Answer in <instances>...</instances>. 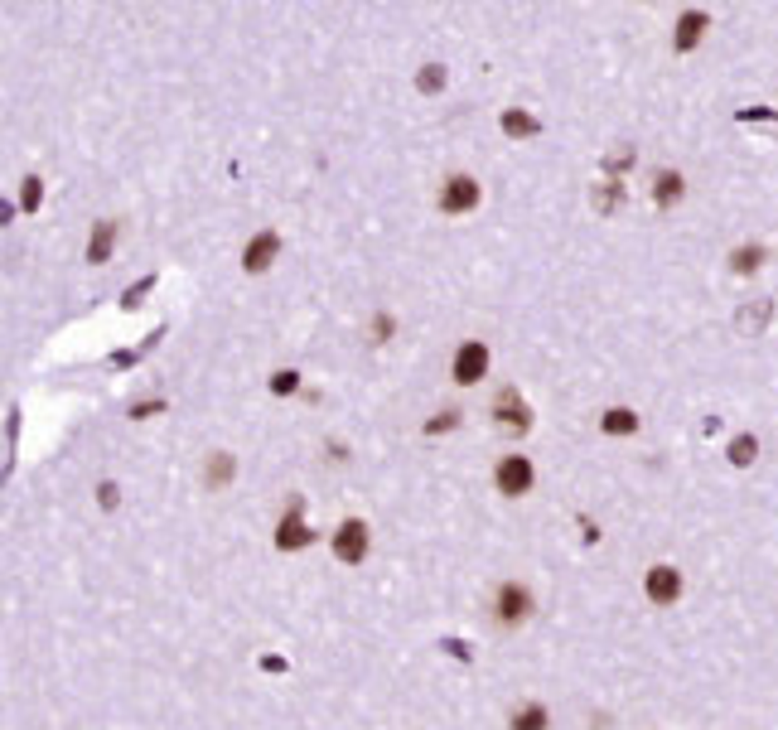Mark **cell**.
Masks as SVG:
<instances>
[{
  "mask_svg": "<svg viewBox=\"0 0 778 730\" xmlns=\"http://www.w3.org/2000/svg\"><path fill=\"white\" fill-rule=\"evenodd\" d=\"M600 431L604 435H634L638 431V412L634 406H609V412L600 416Z\"/></svg>",
  "mask_w": 778,
  "mask_h": 730,
  "instance_id": "5bb4252c",
  "label": "cell"
},
{
  "mask_svg": "<svg viewBox=\"0 0 778 730\" xmlns=\"http://www.w3.org/2000/svg\"><path fill=\"white\" fill-rule=\"evenodd\" d=\"M682 194H687V179L677 175V169H657V175H653V203H657V209L682 203Z\"/></svg>",
  "mask_w": 778,
  "mask_h": 730,
  "instance_id": "7c38bea8",
  "label": "cell"
},
{
  "mask_svg": "<svg viewBox=\"0 0 778 730\" xmlns=\"http://www.w3.org/2000/svg\"><path fill=\"white\" fill-rule=\"evenodd\" d=\"M706 29H710V15H706V10H682V15H677L672 48H677V54H691V48L706 39Z\"/></svg>",
  "mask_w": 778,
  "mask_h": 730,
  "instance_id": "30bf717a",
  "label": "cell"
},
{
  "mask_svg": "<svg viewBox=\"0 0 778 730\" xmlns=\"http://www.w3.org/2000/svg\"><path fill=\"white\" fill-rule=\"evenodd\" d=\"M498 126H503V135H513V141H532V135L541 131V122L532 112H522V107H507L503 116H498Z\"/></svg>",
  "mask_w": 778,
  "mask_h": 730,
  "instance_id": "4fadbf2b",
  "label": "cell"
},
{
  "mask_svg": "<svg viewBox=\"0 0 778 730\" xmlns=\"http://www.w3.org/2000/svg\"><path fill=\"white\" fill-rule=\"evenodd\" d=\"M271 392H276V397H291V392H300V372H295V368H281V372H271Z\"/></svg>",
  "mask_w": 778,
  "mask_h": 730,
  "instance_id": "d6986e66",
  "label": "cell"
},
{
  "mask_svg": "<svg viewBox=\"0 0 778 730\" xmlns=\"http://www.w3.org/2000/svg\"><path fill=\"white\" fill-rule=\"evenodd\" d=\"M532 609H537V600H532V590H528V585L503 581V585L494 590V619L503 624V629H517V624H528V619H532Z\"/></svg>",
  "mask_w": 778,
  "mask_h": 730,
  "instance_id": "6da1fadb",
  "label": "cell"
},
{
  "mask_svg": "<svg viewBox=\"0 0 778 730\" xmlns=\"http://www.w3.org/2000/svg\"><path fill=\"white\" fill-rule=\"evenodd\" d=\"M547 721L551 716H547V706H541V702H522L507 725H513V730H547Z\"/></svg>",
  "mask_w": 778,
  "mask_h": 730,
  "instance_id": "9a60e30c",
  "label": "cell"
},
{
  "mask_svg": "<svg viewBox=\"0 0 778 730\" xmlns=\"http://www.w3.org/2000/svg\"><path fill=\"white\" fill-rule=\"evenodd\" d=\"M155 412H165V402H141V406H131V421H150Z\"/></svg>",
  "mask_w": 778,
  "mask_h": 730,
  "instance_id": "cb8c5ba5",
  "label": "cell"
},
{
  "mask_svg": "<svg viewBox=\"0 0 778 730\" xmlns=\"http://www.w3.org/2000/svg\"><path fill=\"white\" fill-rule=\"evenodd\" d=\"M392 315H372V334H378V344H387V338H392Z\"/></svg>",
  "mask_w": 778,
  "mask_h": 730,
  "instance_id": "7402d4cb",
  "label": "cell"
},
{
  "mask_svg": "<svg viewBox=\"0 0 778 730\" xmlns=\"http://www.w3.org/2000/svg\"><path fill=\"white\" fill-rule=\"evenodd\" d=\"M488 372V344L484 338H464L460 349H454V363H450V378L460 387H474Z\"/></svg>",
  "mask_w": 778,
  "mask_h": 730,
  "instance_id": "8992f818",
  "label": "cell"
},
{
  "mask_svg": "<svg viewBox=\"0 0 778 730\" xmlns=\"http://www.w3.org/2000/svg\"><path fill=\"white\" fill-rule=\"evenodd\" d=\"M725 455H730V465H735V469H750V465L759 460V440H754V435H735Z\"/></svg>",
  "mask_w": 778,
  "mask_h": 730,
  "instance_id": "2e32d148",
  "label": "cell"
},
{
  "mask_svg": "<svg viewBox=\"0 0 778 730\" xmlns=\"http://www.w3.org/2000/svg\"><path fill=\"white\" fill-rule=\"evenodd\" d=\"M39 199H44V179H39V175H29V179H25V194H20V209H25V213H34V209H39Z\"/></svg>",
  "mask_w": 778,
  "mask_h": 730,
  "instance_id": "44dd1931",
  "label": "cell"
},
{
  "mask_svg": "<svg viewBox=\"0 0 778 730\" xmlns=\"http://www.w3.org/2000/svg\"><path fill=\"white\" fill-rule=\"evenodd\" d=\"M368 547H372V532H368V522L363 518H344L334 528V556L344 566H358L363 556H368Z\"/></svg>",
  "mask_w": 778,
  "mask_h": 730,
  "instance_id": "5b68a950",
  "label": "cell"
},
{
  "mask_svg": "<svg viewBox=\"0 0 778 730\" xmlns=\"http://www.w3.org/2000/svg\"><path fill=\"white\" fill-rule=\"evenodd\" d=\"M276 257H281V232H276V228H261V232L242 247V271H247V276H261V271L276 262Z\"/></svg>",
  "mask_w": 778,
  "mask_h": 730,
  "instance_id": "ba28073f",
  "label": "cell"
},
{
  "mask_svg": "<svg viewBox=\"0 0 778 730\" xmlns=\"http://www.w3.org/2000/svg\"><path fill=\"white\" fill-rule=\"evenodd\" d=\"M730 266L740 271V276H750V271L764 266V247H735V252H730Z\"/></svg>",
  "mask_w": 778,
  "mask_h": 730,
  "instance_id": "ac0fdd59",
  "label": "cell"
},
{
  "mask_svg": "<svg viewBox=\"0 0 778 730\" xmlns=\"http://www.w3.org/2000/svg\"><path fill=\"white\" fill-rule=\"evenodd\" d=\"M532 484H537V469H532L528 455H503L498 469H494V488H498V494L503 499H522V494H532Z\"/></svg>",
  "mask_w": 778,
  "mask_h": 730,
  "instance_id": "7a4b0ae2",
  "label": "cell"
},
{
  "mask_svg": "<svg viewBox=\"0 0 778 730\" xmlns=\"http://www.w3.org/2000/svg\"><path fill=\"white\" fill-rule=\"evenodd\" d=\"M116 232H122L116 218H101V223L92 228V237H88V262H92V266H107L112 247H116Z\"/></svg>",
  "mask_w": 778,
  "mask_h": 730,
  "instance_id": "8fae6325",
  "label": "cell"
},
{
  "mask_svg": "<svg viewBox=\"0 0 778 730\" xmlns=\"http://www.w3.org/2000/svg\"><path fill=\"white\" fill-rule=\"evenodd\" d=\"M479 199H484V189H479V179L474 175H450L445 184H440V213H450V218H460V213H474L479 209Z\"/></svg>",
  "mask_w": 778,
  "mask_h": 730,
  "instance_id": "277c9868",
  "label": "cell"
},
{
  "mask_svg": "<svg viewBox=\"0 0 778 730\" xmlns=\"http://www.w3.org/2000/svg\"><path fill=\"white\" fill-rule=\"evenodd\" d=\"M488 416L498 421L503 431H532V406H528V397L517 392V387H498L494 392V406H488Z\"/></svg>",
  "mask_w": 778,
  "mask_h": 730,
  "instance_id": "3957f363",
  "label": "cell"
},
{
  "mask_svg": "<svg viewBox=\"0 0 778 730\" xmlns=\"http://www.w3.org/2000/svg\"><path fill=\"white\" fill-rule=\"evenodd\" d=\"M203 479H208V488H223L228 479H232V455L228 450H218L208 465H203Z\"/></svg>",
  "mask_w": 778,
  "mask_h": 730,
  "instance_id": "e0dca14e",
  "label": "cell"
},
{
  "mask_svg": "<svg viewBox=\"0 0 778 730\" xmlns=\"http://www.w3.org/2000/svg\"><path fill=\"white\" fill-rule=\"evenodd\" d=\"M310 542H314V532H310V522L300 518V499H291L285 518L276 522V547L281 552H300V547H310Z\"/></svg>",
  "mask_w": 778,
  "mask_h": 730,
  "instance_id": "9c48e42d",
  "label": "cell"
},
{
  "mask_svg": "<svg viewBox=\"0 0 778 730\" xmlns=\"http://www.w3.org/2000/svg\"><path fill=\"white\" fill-rule=\"evenodd\" d=\"M150 285H155V276H145V281H141V285H131V291H126V295H122V305H126V310H131V305H141V295H145V291H150Z\"/></svg>",
  "mask_w": 778,
  "mask_h": 730,
  "instance_id": "603a6c76",
  "label": "cell"
},
{
  "mask_svg": "<svg viewBox=\"0 0 778 730\" xmlns=\"http://www.w3.org/2000/svg\"><path fill=\"white\" fill-rule=\"evenodd\" d=\"M643 596H648L653 605H672V600H682V571L667 566V562L648 566V575H643Z\"/></svg>",
  "mask_w": 778,
  "mask_h": 730,
  "instance_id": "52a82bcc",
  "label": "cell"
},
{
  "mask_svg": "<svg viewBox=\"0 0 778 730\" xmlns=\"http://www.w3.org/2000/svg\"><path fill=\"white\" fill-rule=\"evenodd\" d=\"M416 88H421V92H440V88H445V68L426 63V68H421V78H416Z\"/></svg>",
  "mask_w": 778,
  "mask_h": 730,
  "instance_id": "ffe728a7",
  "label": "cell"
},
{
  "mask_svg": "<svg viewBox=\"0 0 778 730\" xmlns=\"http://www.w3.org/2000/svg\"><path fill=\"white\" fill-rule=\"evenodd\" d=\"M97 499H101V508H116V499H122V488H116V484H101V488H97Z\"/></svg>",
  "mask_w": 778,
  "mask_h": 730,
  "instance_id": "d4e9b609",
  "label": "cell"
},
{
  "mask_svg": "<svg viewBox=\"0 0 778 730\" xmlns=\"http://www.w3.org/2000/svg\"><path fill=\"white\" fill-rule=\"evenodd\" d=\"M454 416H460V412H440V421H431L426 431H431V435H435V431H450V426H454Z\"/></svg>",
  "mask_w": 778,
  "mask_h": 730,
  "instance_id": "484cf974",
  "label": "cell"
}]
</instances>
